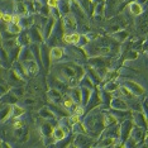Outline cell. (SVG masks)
<instances>
[{"label": "cell", "mask_w": 148, "mask_h": 148, "mask_svg": "<svg viewBox=\"0 0 148 148\" xmlns=\"http://www.w3.org/2000/svg\"><path fill=\"white\" fill-rule=\"evenodd\" d=\"M82 113H84V109L81 106H76L75 108V114H77V115H82Z\"/></svg>", "instance_id": "11"}, {"label": "cell", "mask_w": 148, "mask_h": 148, "mask_svg": "<svg viewBox=\"0 0 148 148\" xmlns=\"http://www.w3.org/2000/svg\"><path fill=\"white\" fill-rule=\"evenodd\" d=\"M72 105H73V100L71 99V97H69V99L65 100V106L66 108H71Z\"/></svg>", "instance_id": "10"}, {"label": "cell", "mask_w": 148, "mask_h": 148, "mask_svg": "<svg viewBox=\"0 0 148 148\" xmlns=\"http://www.w3.org/2000/svg\"><path fill=\"white\" fill-rule=\"evenodd\" d=\"M63 55V49L61 48V47H55V48H52V51H51V57L53 60H58V58H61Z\"/></svg>", "instance_id": "2"}, {"label": "cell", "mask_w": 148, "mask_h": 148, "mask_svg": "<svg viewBox=\"0 0 148 148\" xmlns=\"http://www.w3.org/2000/svg\"><path fill=\"white\" fill-rule=\"evenodd\" d=\"M129 9H130V12H132L133 15H139L143 10L139 3H132V4L129 5Z\"/></svg>", "instance_id": "1"}, {"label": "cell", "mask_w": 148, "mask_h": 148, "mask_svg": "<svg viewBox=\"0 0 148 148\" xmlns=\"http://www.w3.org/2000/svg\"><path fill=\"white\" fill-rule=\"evenodd\" d=\"M71 39H72L73 45H79L80 39H81V36H80L79 33H73V34H71Z\"/></svg>", "instance_id": "4"}, {"label": "cell", "mask_w": 148, "mask_h": 148, "mask_svg": "<svg viewBox=\"0 0 148 148\" xmlns=\"http://www.w3.org/2000/svg\"><path fill=\"white\" fill-rule=\"evenodd\" d=\"M1 21L5 22V23H12L13 15H12V14H4V15H3V19H1Z\"/></svg>", "instance_id": "6"}, {"label": "cell", "mask_w": 148, "mask_h": 148, "mask_svg": "<svg viewBox=\"0 0 148 148\" xmlns=\"http://www.w3.org/2000/svg\"><path fill=\"white\" fill-rule=\"evenodd\" d=\"M60 4V0H47V5L49 8H57Z\"/></svg>", "instance_id": "5"}, {"label": "cell", "mask_w": 148, "mask_h": 148, "mask_svg": "<svg viewBox=\"0 0 148 148\" xmlns=\"http://www.w3.org/2000/svg\"><path fill=\"white\" fill-rule=\"evenodd\" d=\"M23 125H24V122H23V120H16L14 123V128H16V129H21V128H23Z\"/></svg>", "instance_id": "9"}, {"label": "cell", "mask_w": 148, "mask_h": 148, "mask_svg": "<svg viewBox=\"0 0 148 148\" xmlns=\"http://www.w3.org/2000/svg\"><path fill=\"white\" fill-rule=\"evenodd\" d=\"M70 120H71L73 124H79L80 123V115H77V114H73V115H71V118H70Z\"/></svg>", "instance_id": "7"}, {"label": "cell", "mask_w": 148, "mask_h": 148, "mask_svg": "<svg viewBox=\"0 0 148 148\" xmlns=\"http://www.w3.org/2000/svg\"><path fill=\"white\" fill-rule=\"evenodd\" d=\"M3 15H4V13H3V12H0V21H1V19H3Z\"/></svg>", "instance_id": "14"}, {"label": "cell", "mask_w": 148, "mask_h": 148, "mask_svg": "<svg viewBox=\"0 0 148 148\" xmlns=\"http://www.w3.org/2000/svg\"><path fill=\"white\" fill-rule=\"evenodd\" d=\"M13 110H14V115H15L16 118H18L19 115H21V114H23V113H24V110H23L22 108H18V106H15V108H14V109H13Z\"/></svg>", "instance_id": "8"}, {"label": "cell", "mask_w": 148, "mask_h": 148, "mask_svg": "<svg viewBox=\"0 0 148 148\" xmlns=\"http://www.w3.org/2000/svg\"><path fill=\"white\" fill-rule=\"evenodd\" d=\"M53 136H55L56 139L61 140V139H63V138L66 137V132L62 129V128H56L55 132H53Z\"/></svg>", "instance_id": "3"}, {"label": "cell", "mask_w": 148, "mask_h": 148, "mask_svg": "<svg viewBox=\"0 0 148 148\" xmlns=\"http://www.w3.org/2000/svg\"><path fill=\"white\" fill-rule=\"evenodd\" d=\"M63 39H65V42H66V43H72L71 34H65V37H63Z\"/></svg>", "instance_id": "13"}, {"label": "cell", "mask_w": 148, "mask_h": 148, "mask_svg": "<svg viewBox=\"0 0 148 148\" xmlns=\"http://www.w3.org/2000/svg\"><path fill=\"white\" fill-rule=\"evenodd\" d=\"M14 24H19V22H21V16H19L18 14L16 15H13V21H12Z\"/></svg>", "instance_id": "12"}]
</instances>
